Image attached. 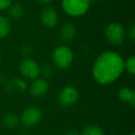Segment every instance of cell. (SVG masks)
Returning <instances> with one entry per match:
<instances>
[{"mask_svg": "<svg viewBox=\"0 0 135 135\" xmlns=\"http://www.w3.org/2000/svg\"><path fill=\"white\" fill-rule=\"evenodd\" d=\"M124 59L111 50L104 51L94 61L92 74L97 83L107 85L116 81L124 72Z\"/></svg>", "mask_w": 135, "mask_h": 135, "instance_id": "cell-1", "label": "cell"}, {"mask_svg": "<svg viewBox=\"0 0 135 135\" xmlns=\"http://www.w3.org/2000/svg\"><path fill=\"white\" fill-rule=\"evenodd\" d=\"M74 55L71 48L67 45H60L54 50L52 54V60L54 65L60 70H66L71 66Z\"/></svg>", "mask_w": 135, "mask_h": 135, "instance_id": "cell-2", "label": "cell"}, {"mask_svg": "<svg viewBox=\"0 0 135 135\" xmlns=\"http://www.w3.org/2000/svg\"><path fill=\"white\" fill-rule=\"evenodd\" d=\"M63 10L70 17H81L90 8V0H62Z\"/></svg>", "mask_w": 135, "mask_h": 135, "instance_id": "cell-3", "label": "cell"}, {"mask_svg": "<svg viewBox=\"0 0 135 135\" xmlns=\"http://www.w3.org/2000/svg\"><path fill=\"white\" fill-rule=\"evenodd\" d=\"M105 35L107 40L113 45H119L123 44L126 36L125 28L118 22H111L105 27Z\"/></svg>", "mask_w": 135, "mask_h": 135, "instance_id": "cell-4", "label": "cell"}, {"mask_svg": "<svg viewBox=\"0 0 135 135\" xmlns=\"http://www.w3.org/2000/svg\"><path fill=\"white\" fill-rule=\"evenodd\" d=\"M57 99L61 107H70L77 103L79 99V93L75 87L67 85L59 91Z\"/></svg>", "mask_w": 135, "mask_h": 135, "instance_id": "cell-5", "label": "cell"}, {"mask_svg": "<svg viewBox=\"0 0 135 135\" xmlns=\"http://www.w3.org/2000/svg\"><path fill=\"white\" fill-rule=\"evenodd\" d=\"M42 111L36 107H30L22 111L20 118V121L26 127H34L42 119Z\"/></svg>", "mask_w": 135, "mask_h": 135, "instance_id": "cell-6", "label": "cell"}, {"mask_svg": "<svg viewBox=\"0 0 135 135\" xmlns=\"http://www.w3.org/2000/svg\"><path fill=\"white\" fill-rule=\"evenodd\" d=\"M20 71L26 79L35 80L39 78L40 66L32 58H24L20 64Z\"/></svg>", "mask_w": 135, "mask_h": 135, "instance_id": "cell-7", "label": "cell"}, {"mask_svg": "<svg viewBox=\"0 0 135 135\" xmlns=\"http://www.w3.org/2000/svg\"><path fill=\"white\" fill-rule=\"evenodd\" d=\"M49 89V84L47 81L43 78H37L33 80L32 83H31L30 88V94L33 97H42L47 93Z\"/></svg>", "mask_w": 135, "mask_h": 135, "instance_id": "cell-8", "label": "cell"}, {"mask_svg": "<svg viewBox=\"0 0 135 135\" xmlns=\"http://www.w3.org/2000/svg\"><path fill=\"white\" fill-rule=\"evenodd\" d=\"M41 21L46 28H53L57 24V12L52 8H45L41 13Z\"/></svg>", "mask_w": 135, "mask_h": 135, "instance_id": "cell-9", "label": "cell"}, {"mask_svg": "<svg viewBox=\"0 0 135 135\" xmlns=\"http://www.w3.org/2000/svg\"><path fill=\"white\" fill-rule=\"evenodd\" d=\"M60 38L63 40L64 42H71L72 40L75 38L76 35V27L74 24L70 22H67L65 24L62 25L61 29H60Z\"/></svg>", "mask_w": 135, "mask_h": 135, "instance_id": "cell-10", "label": "cell"}, {"mask_svg": "<svg viewBox=\"0 0 135 135\" xmlns=\"http://www.w3.org/2000/svg\"><path fill=\"white\" fill-rule=\"evenodd\" d=\"M118 99L123 103L129 104L132 107H135V92L128 87H123L118 91Z\"/></svg>", "mask_w": 135, "mask_h": 135, "instance_id": "cell-11", "label": "cell"}, {"mask_svg": "<svg viewBox=\"0 0 135 135\" xmlns=\"http://www.w3.org/2000/svg\"><path fill=\"white\" fill-rule=\"evenodd\" d=\"M2 122L6 128L9 129H14L19 126L20 118L16 114L11 112L6 113L2 118Z\"/></svg>", "mask_w": 135, "mask_h": 135, "instance_id": "cell-12", "label": "cell"}, {"mask_svg": "<svg viewBox=\"0 0 135 135\" xmlns=\"http://www.w3.org/2000/svg\"><path fill=\"white\" fill-rule=\"evenodd\" d=\"M8 14L12 20H20L24 14V8L21 4H11L8 8Z\"/></svg>", "mask_w": 135, "mask_h": 135, "instance_id": "cell-13", "label": "cell"}, {"mask_svg": "<svg viewBox=\"0 0 135 135\" xmlns=\"http://www.w3.org/2000/svg\"><path fill=\"white\" fill-rule=\"evenodd\" d=\"M11 29L9 20L4 16H0V39L6 38Z\"/></svg>", "mask_w": 135, "mask_h": 135, "instance_id": "cell-14", "label": "cell"}, {"mask_svg": "<svg viewBox=\"0 0 135 135\" xmlns=\"http://www.w3.org/2000/svg\"><path fill=\"white\" fill-rule=\"evenodd\" d=\"M81 135H105V132L99 126L89 125L83 129Z\"/></svg>", "mask_w": 135, "mask_h": 135, "instance_id": "cell-15", "label": "cell"}, {"mask_svg": "<svg viewBox=\"0 0 135 135\" xmlns=\"http://www.w3.org/2000/svg\"><path fill=\"white\" fill-rule=\"evenodd\" d=\"M124 69L129 72L131 75L135 74V56H131L124 61Z\"/></svg>", "mask_w": 135, "mask_h": 135, "instance_id": "cell-16", "label": "cell"}, {"mask_svg": "<svg viewBox=\"0 0 135 135\" xmlns=\"http://www.w3.org/2000/svg\"><path fill=\"white\" fill-rule=\"evenodd\" d=\"M43 74L45 77L49 78L54 74V70H53V66L51 64H45L43 67H40V74Z\"/></svg>", "mask_w": 135, "mask_h": 135, "instance_id": "cell-17", "label": "cell"}, {"mask_svg": "<svg viewBox=\"0 0 135 135\" xmlns=\"http://www.w3.org/2000/svg\"><path fill=\"white\" fill-rule=\"evenodd\" d=\"M11 4V0H0V11L8 9Z\"/></svg>", "mask_w": 135, "mask_h": 135, "instance_id": "cell-18", "label": "cell"}, {"mask_svg": "<svg viewBox=\"0 0 135 135\" xmlns=\"http://www.w3.org/2000/svg\"><path fill=\"white\" fill-rule=\"evenodd\" d=\"M128 35H129V39L132 42H134L135 40V25H131L129 29V32H128Z\"/></svg>", "mask_w": 135, "mask_h": 135, "instance_id": "cell-19", "label": "cell"}, {"mask_svg": "<svg viewBox=\"0 0 135 135\" xmlns=\"http://www.w3.org/2000/svg\"><path fill=\"white\" fill-rule=\"evenodd\" d=\"M21 53H22L23 55H30L31 53L32 52V47H31L29 45H27V44H25V45H22V47H21Z\"/></svg>", "mask_w": 135, "mask_h": 135, "instance_id": "cell-20", "label": "cell"}, {"mask_svg": "<svg viewBox=\"0 0 135 135\" xmlns=\"http://www.w3.org/2000/svg\"><path fill=\"white\" fill-rule=\"evenodd\" d=\"M64 135H80V133L75 129H70V131H66V133Z\"/></svg>", "mask_w": 135, "mask_h": 135, "instance_id": "cell-21", "label": "cell"}, {"mask_svg": "<svg viewBox=\"0 0 135 135\" xmlns=\"http://www.w3.org/2000/svg\"><path fill=\"white\" fill-rule=\"evenodd\" d=\"M37 1L41 3V4H48V3L52 2L53 0H37Z\"/></svg>", "mask_w": 135, "mask_h": 135, "instance_id": "cell-22", "label": "cell"}, {"mask_svg": "<svg viewBox=\"0 0 135 135\" xmlns=\"http://www.w3.org/2000/svg\"><path fill=\"white\" fill-rule=\"evenodd\" d=\"M99 0H90V3H94V2H97Z\"/></svg>", "mask_w": 135, "mask_h": 135, "instance_id": "cell-23", "label": "cell"}, {"mask_svg": "<svg viewBox=\"0 0 135 135\" xmlns=\"http://www.w3.org/2000/svg\"><path fill=\"white\" fill-rule=\"evenodd\" d=\"M131 135H135V133H134V132H132V133H131Z\"/></svg>", "mask_w": 135, "mask_h": 135, "instance_id": "cell-24", "label": "cell"}]
</instances>
